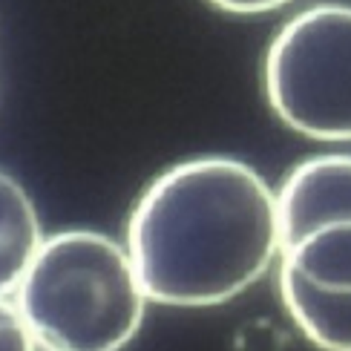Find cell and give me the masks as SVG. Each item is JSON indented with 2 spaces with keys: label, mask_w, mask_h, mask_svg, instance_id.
I'll use <instances>...</instances> for the list:
<instances>
[{
  "label": "cell",
  "mask_w": 351,
  "mask_h": 351,
  "mask_svg": "<svg viewBox=\"0 0 351 351\" xmlns=\"http://www.w3.org/2000/svg\"><path fill=\"white\" fill-rule=\"evenodd\" d=\"M127 251L150 302L222 305L280 262V199L239 158H187L138 196Z\"/></svg>",
  "instance_id": "1"
},
{
  "label": "cell",
  "mask_w": 351,
  "mask_h": 351,
  "mask_svg": "<svg viewBox=\"0 0 351 351\" xmlns=\"http://www.w3.org/2000/svg\"><path fill=\"white\" fill-rule=\"evenodd\" d=\"M12 300L38 340L58 351H121L150 302L127 245L84 228L43 239Z\"/></svg>",
  "instance_id": "2"
},
{
  "label": "cell",
  "mask_w": 351,
  "mask_h": 351,
  "mask_svg": "<svg viewBox=\"0 0 351 351\" xmlns=\"http://www.w3.org/2000/svg\"><path fill=\"white\" fill-rule=\"evenodd\" d=\"M265 95L274 115L314 141H351V6L297 12L265 52Z\"/></svg>",
  "instance_id": "3"
},
{
  "label": "cell",
  "mask_w": 351,
  "mask_h": 351,
  "mask_svg": "<svg viewBox=\"0 0 351 351\" xmlns=\"http://www.w3.org/2000/svg\"><path fill=\"white\" fill-rule=\"evenodd\" d=\"M282 242L334 216H351V153L300 162L276 190Z\"/></svg>",
  "instance_id": "4"
},
{
  "label": "cell",
  "mask_w": 351,
  "mask_h": 351,
  "mask_svg": "<svg viewBox=\"0 0 351 351\" xmlns=\"http://www.w3.org/2000/svg\"><path fill=\"white\" fill-rule=\"evenodd\" d=\"M276 268L326 294H351V216H334L282 242Z\"/></svg>",
  "instance_id": "5"
},
{
  "label": "cell",
  "mask_w": 351,
  "mask_h": 351,
  "mask_svg": "<svg viewBox=\"0 0 351 351\" xmlns=\"http://www.w3.org/2000/svg\"><path fill=\"white\" fill-rule=\"evenodd\" d=\"M43 225L26 187L0 170V297H14L43 245Z\"/></svg>",
  "instance_id": "6"
},
{
  "label": "cell",
  "mask_w": 351,
  "mask_h": 351,
  "mask_svg": "<svg viewBox=\"0 0 351 351\" xmlns=\"http://www.w3.org/2000/svg\"><path fill=\"white\" fill-rule=\"evenodd\" d=\"M280 297L288 317L319 351H351V294H326L280 271Z\"/></svg>",
  "instance_id": "7"
},
{
  "label": "cell",
  "mask_w": 351,
  "mask_h": 351,
  "mask_svg": "<svg viewBox=\"0 0 351 351\" xmlns=\"http://www.w3.org/2000/svg\"><path fill=\"white\" fill-rule=\"evenodd\" d=\"M40 346L14 300L0 297V351H40Z\"/></svg>",
  "instance_id": "8"
},
{
  "label": "cell",
  "mask_w": 351,
  "mask_h": 351,
  "mask_svg": "<svg viewBox=\"0 0 351 351\" xmlns=\"http://www.w3.org/2000/svg\"><path fill=\"white\" fill-rule=\"evenodd\" d=\"M208 3L228 14H265L294 3V0H208Z\"/></svg>",
  "instance_id": "9"
},
{
  "label": "cell",
  "mask_w": 351,
  "mask_h": 351,
  "mask_svg": "<svg viewBox=\"0 0 351 351\" xmlns=\"http://www.w3.org/2000/svg\"><path fill=\"white\" fill-rule=\"evenodd\" d=\"M40 343H43V340H40ZM40 351H58V348H52V346H47V343H43V346H40Z\"/></svg>",
  "instance_id": "10"
}]
</instances>
